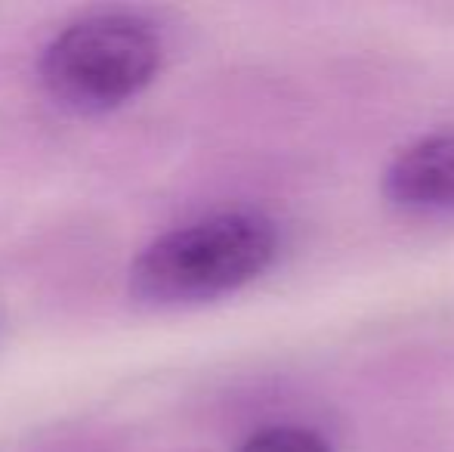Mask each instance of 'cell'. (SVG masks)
<instances>
[{"instance_id":"cell-1","label":"cell","mask_w":454,"mask_h":452,"mask_svg":"<svg viewBox=\"0 0 454 452\" xmlns=\"http://www.w3.org/2000/svg\"><path fill=\"white\" fill-rule=\"evenodd\" d=\"M278 251L275 226L251 211H223L158 235L130 270L139 301L176 307L254 282Z\"/></svg>"},{"instance_id":"cell-2","label":"cell","mask_w":454,"mask_h":452,"mask_svg":"<svg viewBox=\"0 0 454 452\" xmlns=\"http://www.w3.org/2000/svg\"><path fill=\"white\" fill-rule=\"evenodd\" d=\"M161 41L145 19L96 12L62 28L41 56L43 87L74 112H108L137 97L158 72Z\"/></svg>"},{"instance_id":"cell-3","label":"cell","mask_w":454,"mask_h":452,"mask_svg":"<svg viewBox=\"0 0 454 452\" xmlns=\"http://www.w3.org/2000/svg\"><path fill=\"white\" fill-rule=\"evenodd\" d=\"M387 195L411 214H454V131L405 146L387 170Z\"/></svg>"},{"instance_id":"cell-4","label":"cell","mask_w":454,"mask_h":452,"mask_svg":"<svg viewBox=\"0 0 454 452\" xmlns=\"http://www.w3.org/2000/svg\"><path fill=\"white\" fill-rule=\"evenodd\" d=\"M239 452H331L322 434L300 424H272L251 434L239 447Z\"/></svg>"}]
</instances>
